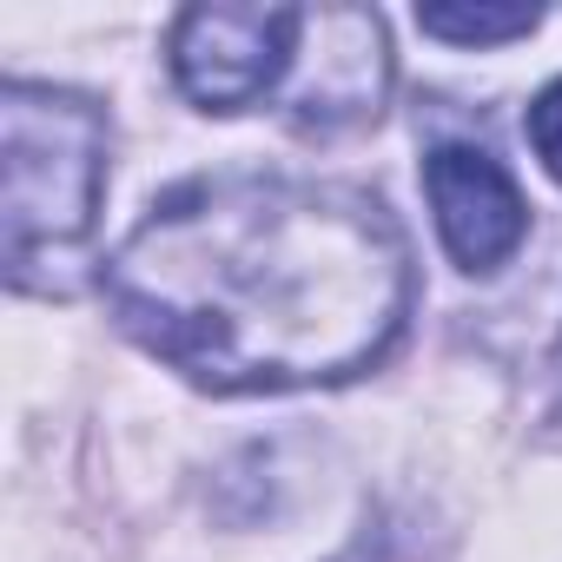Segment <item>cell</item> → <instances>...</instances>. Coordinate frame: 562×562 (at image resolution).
<instances>
[{"instance_id": "7", "label": "cell", "mask_w": 562, "mask_h": 562, "mask_svg": "<svg viewBox=\"0 0 562 562\" xmlns=\"http://www.w3.org/2000/svg\"><path fill=\"white\" fill-rule=\"evenodd\" d=\"M529 146L549 166V179H562V80L536 93V106H529Z\"/></svg>"}, {"instance_id": "5", "label": "cell", "mask_w": 562, "mask_h": 562, "mask_svg": "<svg viewBox=\"0 0 562 562\" xmlns=\"http://www.w3.org/2000/svg\"><path fill=\"white\" fill-rule=\"evenodd\" d=\"M424 192H430L437 232L463 271H496L529 232V205H522L516 179L483 146H437L424 159Z\"/></svg>"}, {"instance_id": "4", "label": "cell", "mask_w": 562, "mask_h": 562, "mask_svg": "<svg viewBox=\"0 0 562 562\" xmlns=\"http://www.w3.org/2000/svg\"><path fill=\"white\" fill-rule=\"evenodd\" d=\"M299 93H292V113L299 126H351V120H371L384 87H391V60H384V21L364 14V8H318L305 14V34H299Z\"/></svg>"}, {"instance_id": "6", "label": "cell", "mask_w": 562, "mask_h": 562, "mask_svg": "<svg viewBox=\"0 0 562 562\" xmlns=\"http://www.w3.org/2000/svg\"><path fill=\"white\" fill-rule=\"evenodd\" d=\"M542 14L536 8H424L417 27L457 47H496V41H522Z\"/></svg>"}, {"instance_id": "1", "label": "cell", "mask_w": 562, "mask_h": 562, "mask_svg": "<svg viewBox=\"0 0 562 562\" xmlns=\"http://www.w3.org/2000/svg\"><path fill=\"white\" fill-rule=\"evenodd\" d=\"M120 325L205 391H299L371 371L411 312V245L351 186L192 179L106 258Z\"/></svg>"}, {"instance_id": "3", "label": "cell", "mask_w": 562, "mask_h": 562, "mask_svg": "<svg viewBox=\"0 0 562 562\" xmlns=\"http://www.w3.org/2000/svg\"><path fill=\"white\" fill-rule=\"evenodd\" d=\"M305 8H192L172 27V74L192 106L245 113L299 67Z\"/></svg>"}, {"instance_id": "2", "label": "cell", "mask_w": 562, "mask_h": 562, "mask_svg": "<svg viewBox=\"0 0 562 562\" xmlns=\"http://www.w3.org/2000/svg\"><path fill=\"white\" fill-rule=\"evenodd\" d=\"M0 166H8V278L21 292H60L54 265H74L100 225L106 113L60 87L14 80L0 93Z\"/></svg>"}]
</instances>
